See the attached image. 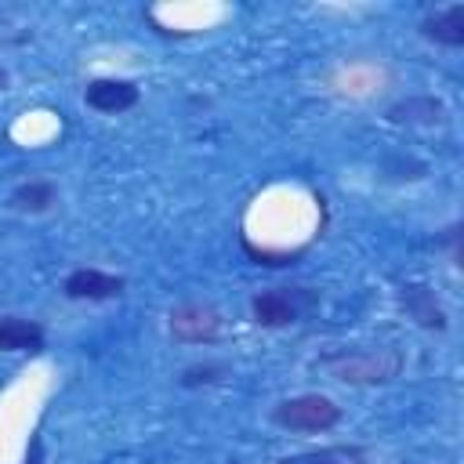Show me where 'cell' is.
<instances>
[{"label": "cell", "mask_w": 464, "mask_h": 464, "mask_svg": "<svg viewBox=\"0 0 464 464\" xmlns=\"http://www.w3.org/2000/svg\"><path fill=\"white\" fill-rule=\"evenodd\" d=\"M319 366L344 384H388L402 373V352L377 344V348H348V352H334L323 355Z\"/></svg>", "instance_id": "obj_1"}, {"label": "cell", "mask_w": 464, "mask_h": 464, "mask_svg": "<svg viewBox=\"0 0 464 464\" xmlns=\"http://www.w3.org/2000/svg\"><path fill=\"white\" fill-rule=\"evenodd\" d=\"M268 420L283 431H297V435H319L330 431L341 420V406L319 392H304V395H290L283 402L272 406Z\"/></svg>", "instance_id": "obj_2"}, {"label": "cell", "mask_w": 464, "mask_h": 464, "mask_svg": "<svg viewBox=\"0 0 464 464\" xmlns=\"http://www.w3.org/2000/svg\"><path fill=\"white\" fill-rule=\"evenodd\" d=\"M315 301L319 297L304 286H276V290H261L250 301V315H254L257 326H290L304 312H312Z\"/></svg>", "instance_id": "obj_3"}, {"label": "cell", "mask_w": 464, "mask_h": 464, "mask_svg": "<svg viewBox=\"0 0 464 464\" xmlns=\"http://www.w3.org/2000/svg\"><path fill=\"white\" fill-rule=\"evenodd\" d=\"M170 334L185 344H210L221 334V315L214 304L203 301H185L170 312Z\"/></svg>", "instance_id": "obj_4"}, {"label": "cell", "mask_w": 464, "mask_h": 464, "mask_svg": "<svg viewBox=\"0 0 464 464\" xmlns=\"http://www.w3.org/2000/svg\"><path fill=\"white\" fill-rule=\"evenodd\" d=\"M138 87L130 80H116V76H102V80H91L83 87V102L94 109V112H127L138 105Z\"/></svg>", "instance_id": "obj_5"}, {"label": "cell", "mask_w": 464, "mask_h": 464, "mask_svg": "<svg viewBox=\"0 0 464 464\" xmlns=\"http://www.w3.org/2000/svg\"><path fill=\"white\" fill-rule=\"evenodd\" d=\"M123 294V279L102 268H76L65 276V297L72 301H109Z\"/></svg>", "instance_id": "obj_6"}, {"label": "cell", "mask_w": 464, "mask_h": 464, "mask_svg": "<svg viewBox=\"0 0 464 464\" xmlns=\"http://www.w3.org/2000/svg\"><path fill=\"white\" fill-rule=\"evenodd\" d=\"M420 33L442 47H464V4H450L420 22Z\"/></svg>", "instance_id": "obj_7"}, {"label": "cell", "mask_w": 464, "mask_h": 464, "mask_svg": "<svg viewBox=\"0 0 464 464\" xmlns=\"http://www.w3.org/2000/svg\"><path fill=\"white\" fill-rule=\"evenodd\" d=\"M58 203V185L47 181V178H33V181H22L11 188L7 196V207L18 210V214H44Z\"/></svg>", "instance_id": "obj_8"}, {"label": "cell", "mask_w": 464, "mask_h": 464, "mask_svg": "<svg viewBox=\"0 0 464 464\" xmlns=\"http://www.w3.org/2000/svg\"><path fill=\"white\" fill-rule=\"evenodd\" d=\"M44 348V326L22 315L0 319V352H40Z\"/></svg>", "instance_id": "obj_9"}, {"label": "cell", "mask_w": 464, "mask_h": 464, "mask_svg": "<svg viewBox=\"0 0 464 464\" xmlns=\"http://www.w3.org/2000/svg\"><path fill=\"white\" fill-rule=\"evenodd\" d=\"M402 308H406L420 326H431V330H442V326H446V315H442L435 294H431L428 286H420V283L402 286Z\"/></svg>", "instance_id": "obj_10"}, {"label": "cell", "mask_w": 464, "mask_h": 464, "mask_svg": "<svg viewBox=\"0 0 464 464\" xmlns=\"http://www.w3.org/2000/svg\"><path fill=\"white\" fill-rule=\"evenodd\" d=\"M276 464H370L366 453L359 446H323V450H304V453H290Z\"/></svg>", "instance_id": "obj_11"}, {"label": "cell", "mask_w": 464, "mask_h": 464, "mask_svg": "<svg viewBox=\"0 0 464 464\" xmlns=\"http://www.w3.org/2000/svg\"><path fill=\"white\" fill-rule=\"evenodd\" d=\"M392 123H439L442 120V102L435 98H406L388 109Z\"/></svg>", "instance_id": "obj_12"}, {"label": "cell", "mask_w": 464, "mask_h": 464, "mask_svg": "<svg viewBox=\"0 0 464 464\" xmlns=\"http://www.w3.org/2000/svg\"><path fill=\"white\" fill-rule=\"evenodd\" d=\"M4 83H7V72H4V65H0V87H4Z\"/></svg>", "instance_id": "obj_13"}]
</instances>
